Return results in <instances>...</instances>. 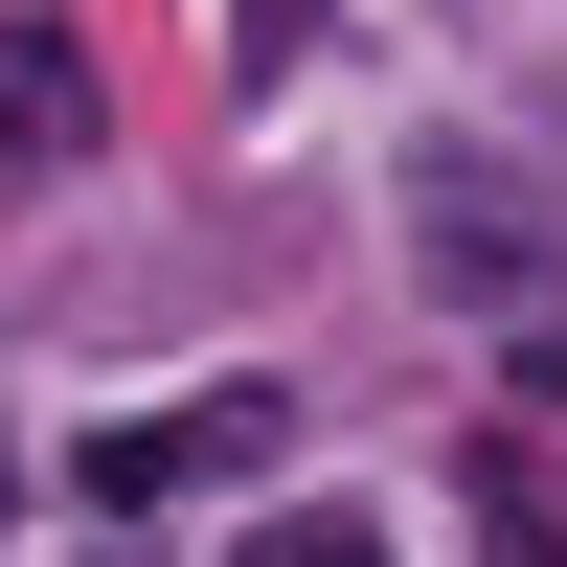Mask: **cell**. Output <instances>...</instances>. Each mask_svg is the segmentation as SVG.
I'll return each instance as SVG.
<instances>
[{
	"label": "cell",
	"instance_id": "1",
	"mask_svg": "<svg viewBox=\"0 0 567 567\" xmlns=\"http://www.w3.org/2000/svg\"><path fill=\"white\" fill-rule=\"evenodd\" d=\"M272 432H296L272 386H205V409H114V432L69 454V499H91V523H136V499H205V477H250Z\"/></svg>",
	"mask_w": 567,
	"mask_h": 567
},
{
	"label": "cell",
	"instance_id": "2",
	"mask_svg": "<svg viewBox=\"0 0 567 567\" xmlns=\"http://www.w3.org/2000/svg\"><path fill=\"white\" fill-rule=\"evenodd\" d=\"M409 227H432V272H454V296H523V272H545V205H523V182H477V159H432V182H409Z\"/></svg>",
	"mask_w": 567,
	"mask_h": 567
},
{
	"label": "cell",
	"instance_id": "3",
	"mask_svg": "<svg viewBox=\"0 0 567 567\" xmlns=\"http://www.w3.org/2000/svg\"><path fill=\"white\" fill-rule=\"evenodd\" d=\"M0 159H91V45L69 23H0Z\"/></svg>",
	"mask_w": 567,
	"mask_h": 567
},
{
	"label": "cell",
	"instance_id": "4",
	"mask_svg": "<svg viewBox=\"0 0 567 567\" xmlns=\"http://www.w3.org/2000/svg\"><path fill=\"white\" fill-rule=\"evenodd\" d=\"M296 45H318V0H227V69H250V91L296 69Z\"/></svg>",
	"mask_w": 567,
	"mask_h": 567
},
{
	"label": "cell",
	"instance_id": "5",
	"mask_svg": "<svg viewBox=\"0 0 567 567\" xmlns=\"http://www.w3.org/2000/svg\"><path fill=\"white\" fill-rule=\"evenodd\" d=\"M250 567H386V523H250Z\"/></svg>",
	"mask_w": 567,
	"mask_h": 567
},
{
	"label": "cell",
	"instance_id": "6",
	"mask_svg": "<svg viewBox=\"0 0 567 567\" xmlns=\"http://www.w3.org/2000/svg\"><path fill=\"white\" fill-rule=\"evenodd\" d=\"M477 523H499V567H567V523H523V499H477Z\"/></svg>",
	"mask_w": 567,
	"mask_h": 567
},
{
	"label": "cell",
	"instance_id": "7",
	"mask_svg": "<svg viewBox=\"0 0 567 567\" xmlns=\"http://www.w3.org/2000/svg\"><path fill=\"white\" fill-rule=\"evenodd\" d=\"M523 386H545V409H567V318H523Z\"/></svg>",
	"mask_w": 567,
	"mask_h": 567
}]
</instances>
